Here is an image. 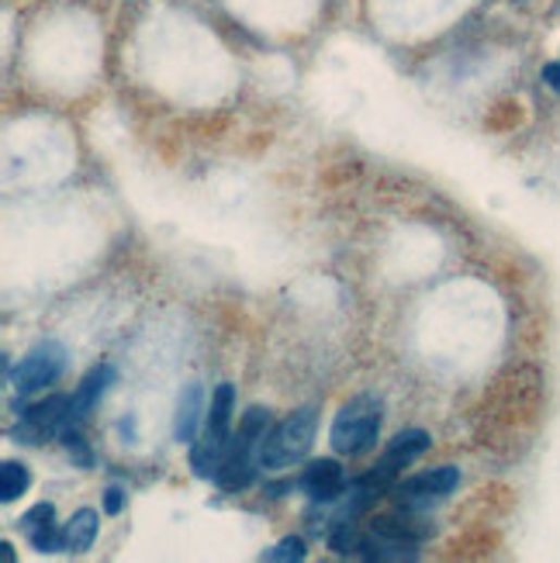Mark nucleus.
<instances>
[{"mask_svg":"<svg viewBox=\"0 0 560 563\" xmlns=\"http://www.w3.org/2000/svg\"><path fill=\"white\" fill-rule=\"evenodd\" d=\"M94 536H98V512H94V509H80L63 526V533H60V550L63 553H84V550H90Z\"/></svg>","mask_w":560,"mask_h":563,"instance_id":"obj_11","label":"nucleus"},{"mask_svg":"<svg viewBox=\"0 0 560 563\" xmlns=\"http://www.w3.org/2000/svg\"><path fill=\"white\" fill-rule=\"evenodd\" d=\"M63 371H66V349L60 342H42V346H35L22 363H17L14 387H17V395H32V391H38V387L52 384Z\"/></svg>","mask_w":560,"mask_h":563,"instance_id":"obj_3","label":"nucleus"},{"mask_svg":"<svg viewBox=\"0 0 560 563\" xmlns=\"http://www.w3.org/2000/svg\"><path fill=\"white\" fill-rule=\"evenodd\" d=\"M70 425H73V398L55 395L42 404L28 408L22 425H17V433L25 436V442H42L52 436H63Z\"/></svg>","mask_w":560,"mask_h":563,"instance_id":"obj_4","label":"nucleus"},{"mask_svg":"<svg viewBox=\"0 0 560 563\" xmlns=\"http://www.w3.org/2000/svg\"><path fill=\"white\" fill-rule=\"evenodd\" d=\"M266 563H284V560H304V542L301 539H281L274 550H266L263 553Z\"/></svg>","mask_w":560,"mask_h":563,"instance_id":"obj_15","label":"nucleus"},{"mask_svg":"<svg viewBox=\"0 0 560 563\" xmlns=\"http://www.w3.org/2000/svg\"><path fill=\"white\" fill-rule=\"evenodd\" d=\"M28 484H32V474H28L25 463L8 460L4 467H0V498H4V501L22 498L28 491Z\"/></svg>","mask_w":560,"mask_h":563,"instance_id":"obj_13","label":"nucleus"},{"mask_svg":"<svg viewBox=\"0 0 560 563\" xmlns=\"http://www.w3.org/2000/svg\"><path fill=\"white\" fill-rule=\"evenodd\" d=\"M122 504H125V491H122V488H108V491H104V512H108V515H119Z\"/></svg>","mask_w":560,"mask_h":563,"instance_id":"obj_16","label":"nucleus"},{"mask_svg":"<svg viewBox=\"0 0 560 563\" xmlns=\"http://www.w3.org/2000/svg\"><path fill=\"white\" fill-rule=\"evenodd\" d=\"M232 401H236V387L232 384H222L215 398H211V412H208V429H222L228 433V422H232Z\"/></svg>","mask_w":560,"mask_h":563,"instance_id":"obj_14","label":"nucleus"},{"mask_svg":"<svg viewBox=\"0 0 560 563\" xmlns=\"http://www.w3.org/2000/svg\"><path fill=\"white\" fill-rule=\"evenodd\" d=\"M257 477V463H253V453H242V450H228L225 453V463L219 467L215 480L222 491H242L249 488Z\"/></svg>","mask_w":560,"mask_h":563,"instance_id":"obj_10","label":"nucleus"},{"mask_svg":"<svg viewBox=\"0 0 560 563\" xmlns=\"http://www.w3.org/2000/svg\"><path fill=\"white\" fill-rule=\"evenodd\" d=\"M457 484H460L457 467H436V471H426V474H415L409 480H401L395 491L401 498H433V495L443 498V495H450Z\"/></svg>","mask_w":560,"mask_h":563,"instance_id":"obj_8","label":"nucleus"},{"mask_svg":"<svg viewBox=\"0 0 560 563\" xmlns=\"http://www.w3.org/2000/svg\"><path fill=\"white\" fill-rule=\"evenodd\" d=\"M298 484L312 501H333L346 488V474L336 460H315V463H308V471L301 474Z\"/></svg>","mask_w":560,"mask_h":563,"instance_id":"obj_6","label":"nucleus"},{"mask_svg":"<svg viewBox=\"0 0 560 563\" xmlns=\"http://www.w3.org/2000/svg\"><path fill=\"white\" fill-rule=\"evenodd\" d=\"M0 556H4L8 563L14 560V550H11V542H4V547H0Z\"/></svg>","mask_w":560,"mask_h":563,"instance_id":"obj_18","label":"nucleus"},{"mask_svg":"<svg viewBox=\"0 0 560 563\" xmlns=\"http://www.w3.org/2000/svg\"><path fill=\"white\" fill-rule=\"evenodd\" d=\"M430 433H422V429H409V433H398L391 442H388V450H384L381 456V467H377V480H388L391 474H398L401 467H409L412 460H419L422 453L430 450Z\"/></svg>","mask_w":560,"mask_h":563,"instance_id":"obj_5","label":"nucleus"},{"mask_svg":"<svg viewBox=\"0 0 560 563\" xmlns=\"http://www.w3.org/2000/svg\"><path fill=\"white\" fill-rule=\"evenodd\" d=\"M544 80H547L553 90H560V63H550V66L544 70Z\"/></svg>","mask_w":560,"mask_h":563,"instance_id":"obj_17","label":"nucleus"},{"mask_svg":"<svg viewBox=\"0 0 560 563\" xmlns=\"http://www.w3.org/2000/svg\"><path fill=\"white\" fill-rule=\"evenodd\" d=\"M198 418H201V384H190L181 395V412H177V439L181 442H195Z\"/></svg>","mask_w":560,"mask_h":563,"instance_id":"obj_12","label":"nucleus"},{"mask_svg":"<svg viewBox=\"0 0 560 563\" xmlns=\"http://www.w3.org/2000/svg\"><path fill=\"white\" fill-rule=\"evenodd\" d=\"M381 433V401L371 395H360L350 404H343V412L333 422V450L357 456L366 453L377 442Z\"/></svg>","mask_w":560,"mask_h":563,"instance_id":"obj_2","label":"nucleus"},{"mask_svg":"<svg viewBox=\"0 0 560 563\" xmlns=\"http://www.w3.org/2000/svg\"><path fill=\"white\" fill-rule=\"evenodd\" d=\"M22 533L32 542V550L38 553H52L60 550V533H55V509L49 501H38L35 509L22 515Z\"/></svg>","mask_w":560,"mask_h":563,"instance_id":"obj_7","label":"nucleus"},{"mask_svg":"<svg viewBox=\"0 0 560 563\" xmlns=\"http://www.w3.org/2000/svg\"><path fill=\"white\" fill-rule=\"evenodd\" d=\"M111 380H114V366H94V371L84 377V384H80V391L73 395V425L76 422H84L94 408H98V401L104 398V391L111 387Z\"/></svg>","mask_w":560,"mask_h":563,"instance_id":"obj_9","label":"nucleus"},{"mask_svg":"<svg viewBox=\"0 0 560 563\" xmlns=\"http://www.w3.org/2000/svg\"><path fill=\"white\" fill-rule=\"evenodd\" d=\"M315 429H319L315 404L298 408L295 415H287L281 425H274V429L263 436L260 450H257L260 467L287 471V467H295V463H301L308 456V450H312V442H315Z\"/></svg>","mask_w":560,"mask_h":563,"instance_id":"obj_1","label":"nucleus"}]
</instances>
